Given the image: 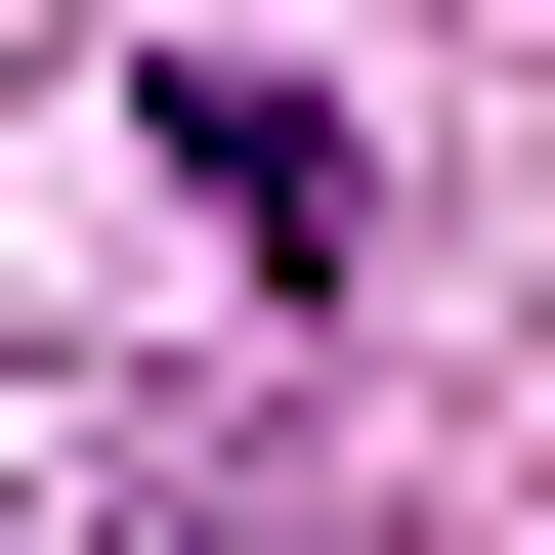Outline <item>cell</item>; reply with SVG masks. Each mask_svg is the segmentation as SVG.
Wrapping results in <instances>:
<instances>
[{
	"label": "cell",
	"mask_w": 555,
	"mask_h": 555,
	"mask_svg": "<svg viewBox=\"0 0 555 555\" xmlns=\"http://www.w3.org/2000/svg\"><path fill=\"white\" fill-rule=\"evenodd\" d=\"M129 555H343V513H129Z\"/></svg>",
	"instance_id": "1"
}]
</instances>
